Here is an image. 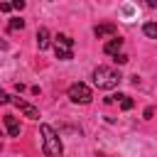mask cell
Wrapping results in <instances>:
<instances>
[{
  "label": "cell",
  "instance_id": "cell-16",
  "mask_svg": "<svg viewBox=\"0 0 157 157\" xmlns=\"http://www.w3.org/2000/svg\"><path fill=\"white\" fill-rule=\"evenodd\" d=\"M0 10H2V12H10L12 5H10V2H0Z\"/></svg>",
  "mask_w": 157,
  "mask_h": 157
},
{
  "label": "cell",
  "instance_id": "cell-14",
  "mask_svg": "<svg viewBox=\"0 0 157 157\" xmlns=\"http://www.w3.org/2000/svg\"><path fill=\"white\" fill-rule=\"evenodd\" d=\"M5 103H10V96H7V93L0 88V105H5Z\"/></svg>",
  "mask_w": 157,
  "mask_h": 157
},
{
  "label": "cell",
  "instance_id": "cell-18",
  "mask_svg": "<svg viewBox=\"0 0 157 157\" xmlns=\"http://www.w3.org/2000/svg\"><path fill=\"white\" fill-rule=\"evenodd\" d=\"M5 47H7V44H5V42H2V39H0V49H5Z\"/></svg>",
  "mask_w": 157,
  "mask_h": 157
},
{
  "label": "cell",
  "instance_id": "cell-9",
  "mask_svg": "<svg viewBox=\"0 0 157 157\" xmlns=\"http://www.w3.org/2000/svg\"><path fill=\"white\" fill-rule=\"evenodd\" d=\"M37 47H39V52H44L49 47V29L47 27H39L37 29Z\"/></svg>",
  "mask_w": 157,
  "mask_h": 157
},
{
  "label": "cell",
  "instance_id": "cell-13",
  "mask_svg": "<svg viewBox=\"0 0 157 157\" xmlns=\"http://www.w3.org/2000/svg\"><path fill=\"white\" fill-rule=\"evenodd\" d=\"M115 61H118V64H125V61H128V54L118 52V54H115Z\"/></svg>",
  "mask_w": 157,
  "mask_h": 157
},
{
  "label": "cell",
  "instance_id": "cell-3",
  "mask_svg": "<svg viewBox=\"0 0 157 157\" xmlns=\"http://www.w3.org/2000/svg\"><path fill=\"white\" fill-rule=\"evenodd\" d=\"M54 54H56V59L69 61L74 56V39L69 34H56L54 37Z\"/></svg>",
  "mask_w": 157,
  "mask_h": 157
},
{
  "label": "cell",
  "instance_id": "cell-11",
  "mask_svg": "<svg viewBox=\"0 0 157 157\" xmlns=\"http://www.w3.org/2000/svg\"><path fill=\"white\" fill-rule=\"evenodd\" d=\"M115 98L120 101V108H123V110H130V108H132V98H130V96H115Z\"/></svg>",
  "mask_w": 157,
  "mask_h": 157
},
{
  "label": "cell",
  "instance_id": "cell-8",
  "mask_svg": "<svg viewBox=\"0 0 157 157\" xmlns=\"http://www.w3.org/2000/svg\"><path fill=\"white\" fill-rule=\"evenodd\" d=\"M5 128H7V135L10 137H17L20 135V123L15 115H5Z\"/></svg>",
  "mask_w": 157,
  "mask_h": 157
},
{
  "label": "cell",
  "instance_id": "cell-17",
  "mask_svg": "<svg viewBox=\"0 0 157 157\" xmlns=\"http://www.w3.org/2000/svg\"><path fill=\"white\" fill-rule=\"evenodd\" d=\"M147 7H157V0H147Z\"/></svg>",
  "mask_w": 157,
  "mask_h": 157
},
{
  "label": "cell",
  "instance_id": "cell-10",
  "mask_svg": "<svg viewBox=\"0 0 157 157\" xmlns=\"http://www.w3.org/2000/svg\"><path fill=\"white\" fill-rule=\"evenodd\" d=\"M142 32H145L147 37H152V39H157V22H145V27H142Z\"/></svg>",
  "mask_w": 157,
  "mask_h": 157
},
{
  "label": "cell",
  "instance_id": "cell-2",
  "mask_svg": "<svg viewBox=\"0 0 157 157\" xmlns=\"http://www.w3.org/2000/svg\"><path fill=\"white\" fill-rule=\"evenodd\" d=\"M120 71L118 69H113V66H98L96 71H93V83L98 86V88H103V91H110V88H115L118 83H120Z\"/></svg>",
  "mask_w": 157,
  "mask_h": 157
},
{
  "label": "cell",
  "instance_id": "cell-7",
  "mask_svg": "<svg viewBox=\"0 0 157 157\" xmlns=\"http://www.w3.org/2000/svg\"><path fill=\"white\" fill-rule=\"evenodd\" d=\"M120 49H123V39H120L118 34H115L113 39H108V42L103 44V52H105V54H113V56H115V54H118Z\"/></svg>",
  "mask_w": 157,
  "mask_h": 157
},
{
  "label": "cell",
  "instance_id": "cell-6",
  "mask_svg": "<svg viewBox=\"0 0 157 157\" xmlns=\"http://www.w3.org/2000/svg\"><path fill=\"white\" fill-rule=\"evenodd\" d=\"M93 34H96L98 39H101V37H108V34H110V37H115V34H118V27H115L113 22H105V25H96V27H93Z\"/></svg>",
  "mask_w": 157,
  "mask_h": 157
},
{
  "label": "cell",
  "instance_id": "cell-5",
  "mask_svg": "<svg viewBox=\"0 0 157 157\" xmlns=\"http://www.w3.org/2000/svg\"><path fill=\"white\" fill-rule=\"evenodd\" d=\"M10 103H15V105H17V108H20V110H22V113L27 115V118H32V120H39V110H37L34 105L25 103L22 98H10Z\"/></svg>",
  "mask_w": 157,
  "mask_h": 157
},
{
  "label": "cell",
  "instance_id": "cell-15",
  "mask_svg": "<svg viewBox=\"0 0 157 157\" xmlns=\"http://www.w3.org/2000/svg\"><path fill=\"white\" fill-rule=\"evenodd\" d=\"M10 5H12V7H15V10H22V7H25V0H12V2H10Z\"/></svg>",
  "mask_w": 157,
  "mask_h": 157
},
{
  "label": "cell",
  "instance_id": "cell-12",
  "mask_svg": "<svg viewBox=\"0 0 157 157\" xmlns=\"http://www.w3.org/2000/svg\"><path fill=\"white\" fill-rule=\"evenodd\" d=\"M7 27H10L12 32H15V29H22V27H25V20H20V17H15V20H10V25H7Z\"/></svg>",
  "mask_w": 157,
  "mask_h": 157
},
{
  "label": "cell",
  "instance_id": "cell-1",
  "mask_svg": "<svg viewBox=\"0 0 157 157\" xmlns=\"http://www.w3.org/2000/svg\"><path fill=\"white\" fill-rule=\"evenodd\" d=\"M39 132H42V150H44V155H47V157H61L64 147H61V140H59L56 130H54L52 125L42 123V125H39Z\"/></svg>",
  "mask_w": 157,
  "mask_h": 157
},
{
  "label": "cell",
  "instance_id": "cell-4",
  "mask_svg": "<svg viewBox=\"0 0 157 157\" xmlns=\"http://www.w3.org/2000/svg\"><path fill=\"white\" fill-rule=\"evenodd\" d=\"M66 93H69L71 103H81V105L91 103V98H93V93H91V88H88L86 83H71Z\"/></svg>",
  "mask_w": 157,
  "mask_h": 157
}]
</instances>
